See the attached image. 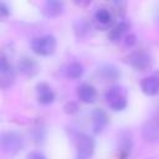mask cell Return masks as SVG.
Listing matches in <instances>:
<instances>
[{
	"label": "cell",
	"mask_w": 159,
	"mask_h": 159,
	"mask_svg": "<svg viewBox=\"0 0 159 159\" xmlns=\"http://www.w3.org/2000/svg\"><path fill=\"white\" fill-rule=\"evenodd\" d=\"M25 140L21 133L16 130H7L1 133L0 137V147L2 152L7 155H15L24 148Z\"/></svg>",
	"instance_id": "6da1fadb"
},
{
	"label": "cell",
	"mask_w": 159,
	"mask_h": 159,
	"mask_svg": "<svg viewBox=\"0 0 159 159\" xmlns=\"http://www.w3.org/2000/svg\"><path fill=\"white\" fill-rule=\"evenodd\" d=\"M104 99H106L107 104L109 106V108L116 112L123 111L128 104L127 91L124 87H122L119 84L109 87L104 93Z\"/></svg>",
	"instance_id": "7a4b0ae2"
},
{
	"label": "cell",
	"mask_w": 159,
	"mask_h": 159,
	"mask_svg": "<svg viewBox=\"0 0 159 159\" xmlns=\"http://www.w3.org/2000/svg\"><path fill=\"white\" fill-rule=\"evenodd\" d=\"M56 46H57V40L51 34L37 36V37L32 39V41H31L32 51L36 55H40V56H50V55H52L56 51Z\"/></svg>",
	"instance_id": "3957f363"
},
{
	"label": "cell",
	"mask_w": 159,
	"mask_h": 159,
	"mask_svg": "<svg viewBox=\"0 0 159 159\" xmlns=\"http://www.w3.org/2000/svg\"><path fill=\"white\" fill-rule=\"evenodd\" d=\"M94 139L88 134H80L76 143V159H89L94 153Z\"/></svg>",
	"instance_id": "277c9868"
},
{
	"label": "cell",
	"mask_w": 159,
	"mask_h": 159,
	"mask_svg": "<svg viewBox=\"0 0 159 159\" xmlns=\"http://www.w3.org/2000/svg\"><path fill=\"white\" fill-rule=\"evenodd\" d=\"M142 138L150 144H159V114L147 119L142 125Z\"/></svg>",
	"instance_id": "5b68a950"
},
{
	"label": "cell",
	"mask_w": 159,
	"mask_h": 159,
	"mask_svg": "<svg viewBox=\"0 0 159 159\" xmlns=\"http://www.w3.org/2000/svg\"><path fill=\"white\" fill-rule=\"evenodd\" d=\"M125 62L130 67H133L138 71H144L148 67H150L153 60H152V56L149 52H147L144 50H138V51L129 53L125 57Z\"/></svg>",
	"instance_id": "8992f818"
},
{
	"label": "cell",
	"mask_w": 159,
	"mask_h": 159,
	"mask_svg": "<svg viewBox=\"0 0 159 159\" xmlns=\"http://www.w3.org/2000/svg\"><path fill=\"white\" fill-rule=\"evenodd\" d=\"M15 82V70L9 61L7 56L4 53L0 57V86L1 88L6 89L11 87Z\"/></svg>",
	"instance_id": "52a82bcc"
},
{
	"label": "cell",
	"mask_w": 159,
	"mask_h": 159,
	"mask_svg": "<svg viewBox=\"0 0 159 159\" xmlns=\"http://www.w3.org/2000/svg\"><path fill=\"white\" fill-rule=\"evenodd\" d=\"M117 149H118V158L119 159H128L132 149H133V137L129 130H122L118 134L117 140Z\"/></svg>",
	"instance_id": "ba28073f"
},
{
	"label": "cell",
	"mask_w": 159,
	"mask_h": 159,
	"mask_svg": "<svg viewBox=\"0 0 159 159\" xmlns=\"http://www.w3.org/2000/svg\"><path fill=\"white\" fill-rule=\"evenodd\" d=\"M17 71L26 77H32L39 72V65L32 57L24 56L17 62Z\"/></svg>",
	"instance_id": "9c48e42d"
},
{
	"label": "cell",
	"mask_w": 159,
	"mask_h": 159,
	"mask_svg": "<svg viewBox=\"0 0 159 159\" xmlns=\"http://www.w3.org/2000/svg\"><path fill=\"white\" fill-rule=\"evenodd\" d=\"M91 117H92V130H93V133L98 134V133L103 132V129L108 124L107 113L102 108H94L92 111Z\"/></svg>",
	"instance_id": "30bf717a"
},
{
	"label": "cell",
	"mask_w": 159,
	"mask_h": 159,
	"mask_svg": "<svg viewBox=\"0 0 159 159\" xmlns=\"http://www.w3.org/2000/svg\"><path fill=\"white\" fill-rule=\"evenodd\" d=\"M36 94L37 101L41 104H50L55 101V93L52 88L45 82H40L36 84Z\"/></svg>",
	"instance_id": "8fae6325"
},
{
	"label": "cell",
	"mask_w": 159,
	"mask_h": 159,
	"mask_svg": "<svg viewBox=\"0 0 159 159\" xmlns=\"http://www.w3.org/2000/svg\"><path fill=\"white\" fill-rule=\"evenodd\" d=\"M140 88L147 96H157L159 94V76L152 75L142 80Z\"/></svg>",
	"instance_id": "7c38bea8"
},
{
	"label": "cell",
	"mask_w": 159,
	"mask_h": 159,
	"mask_svg": "<svg viewBox=\"0 0 159 159\" xmlns=\"http://www.w3.org/2000/svg\"><path fill=\"white\" fill-rule=\"evenodd\" d=\"M78 98L83 103H93L97 98V91L91 83H82L78 87Z\"/></svg>",
	"instance_id": "4fadbf2b"
},
{
	"label": "cell",
	"mask_w": 159,
	"mask_h": 159,
	"mask_svg": "<svg viewBox=\"0 0 159 159\" xmlns=\"http://www.w3.org/2000/svg\"><path fill=\"white\" fill-rule=\"evenodd\" d=\"M129 27H130V24H129L128 21L120 20L119 22H117V24L109 30V32H108V39H109L111 41H118V40H120V39L125 35V32L129 30Z\"/></svg>",
	"instance_id": "5bb4252c"
},
{
	"label": "cell",
	"mask_w": 159,
	"mask_h": 159,
	"mask_svg": "<svg viewBox=\"0 0 159 159\" xmlns=\"http://www.w3.org/2000/svg\"><path fill=\"white\" fill-rule=\"evenodd\" d=\"M98 75L104 80V81H116L120 77V71L114 66V65H102L98 68Z\"/></svg>",
	"instance_id": "9a60e30c"
},
{
	"label": "cell",
	"mask_w": 159,
	"mask_h": 159,
	"mask_svg": "<svg viewBox=\"0 0 159 159\" xmlns=\"http://www.w3.org/2000/svg\"><path fill=\"white\" fill-rule=\"evenodd\" d=\"M63 10H65V4L58 0H47L43 4V12L51 17L61 15Z\"/></svg>",
	"instance_id": "2e32d148"
},
{
	"label": "cell",
	"mask_w": 159,
	"mask_h": 159,
	"mask_svg": "<svg viewBox=\"0 0 159 159\" xmlns=\"http://www.w3.org/2000/svg\"><path fill=\"white\" fill-rule=\"evenodd\" d=\"M63 72L66 77L71 80H77L83 75V66L80 62H71L65 67Z\"/></svg>",
	"instance_id": "e0dca14e"
},
{
	"label": "cell",
	"mask_w": 159,
	"mask_h": 159,
	"mask_svg": "<svg viewBox=\"0 0 159 159\" xmlns=\"http://www.w3.org/2000/svg\"><path fill=\"white\" fill-rule=\"evenodd\" d=\"M94 20L98 24H101L103 26H107L112 22V12L107 7H99L94 12Z\"/></svg>",
	"instance_id": "ac0fdd59"
},
{
	"label": "cell",
	"mask_w": 159,
	"mask_h": 159,
	"mask_svg": "<svg viewBox=\"0 0 159 159\" xmlns=\"http://www.w3.org/2000/svg\"><path fill=\"white\" fill-rule=\"evenodd\" d=\"M89 30H91V25L84 19H78L75 22V34L78 37H83L84 35H87L89 32Z\"/></svg>",
	"instance_id": "d6986e66"
},
{
	"label": "cell",
	"mask_w": 159,
	"mask_h": 159,
	"mask_svg": "<svg viewBox=\"0 0 159 159\" xmlns=\"http://www.w3.org/2000/svg\"><path fill=\"white\" fill-rule=\"evenodd\" d=\"M63 109H65L66 113L73 114V113H76V112L78 111V106H77V103H75V102H67V103L65 104Z\"/></svg>",
	"instance_id": "ffe728a7"
},
{
	"label": "cell",
	"mask_w": 159,
	"mask_h": 159,
	"mask_svg": "<svg viewBox=\"0 0 159 159\" xmlns=\"http://www.w3.org/2000/svg\"><path fill=\"white\" fill-rule=\"evenodd\" d=\"M0 15L2 17H7L10 15V7L4 1H0Z\"/></svg>",
	"instance_id": "44dd1931"
},
{
	"label": "cell",
	"mask_w": 159,
	"mask_h": 159,
	"mask_svg": "<svg viewBox=\"0 0 159 159\" xmlns=\"http://www.w3.org/2000/svg\"><path fill=\"white\" fill-rule=\"evenodd\" d=\"M135 42H137V37H135V35H133V34H129V35H127L125 37H124V43H125V46H133V45H135Z\"/></svg>",
	"instance_id": "7402d4cb"
},
{
	"label": "cell",
	"mask_w": 159,
	"mask_h": 159,
	"mask_svg": "<svg viewBox=\"0 0 159 159\" xmlns=\"http://www.w3.org/2000/svg\"><path fill=\"white\" fill-rule=\"evenodd\" d=\"M34 138H35V142L40 143L43 138H45V133H43V129L42 128H36L35 129V134H34Z\"/></svg>",
	"instance_id": "603a6c76"
},
{
	"label": "cell",
	"mask_w": 159,
	"mask_h": 159,
	"mask_svg": "<svg viewBox=\"0 0 159 159\" xmlns=\"http://www.w3.org/2000/svg\"><path fill=\"white\" fill-rule=\"evenodd\" d=\"M27 159H46V157L40 152H31L27 155Z\"/></svg>",
	"instance_id": "cb8c5ba5"
},
{
	"label": "cell",
	"mask_w": 159,
	"mask_h": 159,
	"mask_svg": "<svg viewBox=\"0 0 159 159\" xmlns=\"http://www.w3.org/2000/svg\"><path fill=\"white\" fill-rule=\"evenodd\" d=\"M148 159H154V158H148Z\"/></svg>",
	"instance_id": "d4e9b609"
}]
</instances>
